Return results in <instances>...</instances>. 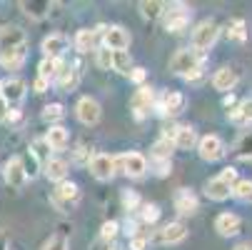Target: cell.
<instances>
[{"label":"cell","mask_w":252,"mask_h":250,"mask_svg":"<svg viewBox=\"0 0 252 250\" xmlns=\"http://www.w3.org/2000/svg\"><path fill=\"white\" fill-rule=\"evenodd\" d=\"M153 100H155L153 88H140V90L135 93V98H132V110H135V115H137V118L145 115V110H150Z\"/></svg>","instance_id":"obj_20"},{"label":"cell","mask_w":252,"mask_h":250,"mask_svg":"<svg viewBox=\"0 0 252 250\" xmlns=\"http://www.w3.org/2000/svg\"><path fill=\"white\" fill-rule=\"evenodd\" d=\"M202 68V53H197L195 48H185V50H177L170 60V70L175 75H190L192 70Z\"/></svg>","instance_id":"obj_1"},{"label":"cell","mask_w":252,"mask_h":250,"mask_svg":"<svg viewBox=\"0 0 252 250\" xmlns=\"http://www.w3.org/2000/svg\"><path fill=\"white\" fill-rule=\"evenodd\" d=\"M63 115H65V108H63L60 103H53V105H45V108H43V120L45 123H55Z\"/></svg>","instance_id":"obj_36"},{"label":"cell","mask_w":252,"mask_h":250,"mask_svg":"<svg viewBox=\"0 0 252 250\" xmlns=\"http://www.w3.org/2000/svg\"><path fill=\"white\" fill-rule=\"evenodd\" d=\"M197 143V135L190 125H177L175 133H172V145L180 148V150H192Z\"/></svg>","instance_id":"obj_17"},{"label":"cell","mask_w":252,"mask_h":250,"mask_svg":"<svg viewBox=\"0 0 252 250\" xmlns=\"http://www.w3.org/2000/svg\"><path fill=\"white\" fill-rule=\"evenodd\" d=\"M78 80H80V73H78L75 68H63L60 75H58V88L70 93V90L78 88Z\"/></svg>","instance_id":"obj_28"},{"label":"cell","mask_w":252,"mask_h":250,"mask_svg":"<svg viewBox=\"0 0 252 250\" xmlns=\"http://www.w3.org/2000/svg\"><path fill=\"white\" fill-rule=\"evenodd\" d=\"M235 155H237L240 160H250V158H252V133L240 135L237 145H235Z\"/></svg>","instance_id":"obj_32"},{"label":"cell","mask_w":252,"mask_h":250,"mask_svg":"<svg viewBox=\"0 0 252 250\" xmlns=\"http://www.w3.org/2000/svg\"><path fill=\"white\" fill-rule=\"evenodd\" d=\"M237 78H240V75H237V70H235V68H220L218 73H215V78H212V85H215V90L227 93V90L235 88Z\"/></svg>","instance_id":"obj_18"},{"label":"cell","mask_w":252,"mask_h":250,"mask_svg":"<svg viewBox=\"0 0 252 250\" xmlns=\"http://www.w3.org/2000/svg\"><path fill=\"white\" fill-rule=\"evenodd\" d=\"M197 153H200V158H202V160L215 163V160L225 158L227 148H225V143H222L218 135H205V138H200V140H197Z\"/></svg>","instance_id":"obj_3"},{"label":"cell","mask_w":252,"mask_h":250,"mask_svg":"<svg viewBox=\"0 0 252 250\" xmlns=\"http://www.w3.org/2000/svg\"><path fill=\"white\" fill-rule=\"evenodd\" d=\"M172 205H175V210L180 213V215H185V218H188V215H195L197 208H200V203H197L195 193H192V190H188V188H180V190L175 193Z\"/></svg>","instance_id":"obj_8"},{"label":"cell","mask_w":252,"mask_h":250,"mask_svg":"<svg viewBox=\"0 0 252 250\" xmlns=\"http://www.w3.org/2000/svg\"><path fill=\"white\" fill-rule=\"evenodd\" d=\"M145 248H148V238H137L135 235L130 240V250H145Z\"/></svg>","instance_id":"obj_46"},{"label":"cell","mask_w":252,"mask_h":250,"mask_svg":"<svg viewBox=\"0 0 252 250\" xmlns=\"http://www.w3.org/2000/svg\"><path fill=\"white\" fill-rule=\"evenodd\" d=\"M172 140H167V138H160L155 145H153V158L158 160V163H162V160H170V155H172Z\"/></svg>","instance_id":"obj_31"},{"label":"cell","mask_w":252,"mask_h":250,"mask_svg":"<svg viewBox=\"0 0 252 250\" xmlns=\"http://www.w3.org/2000/svg\"><path fill=\"white\" fill-rule=\"evenodd\" d=\"M215 230H218L222 238H230V235H237L240 233V218L235 213H220L215 218Z\"/></svg>","instance_id":"obj_16"},{"label":"cell","mask_w":252,"mask_h":250,"mask_svg":"<svg viewBox=\"0 0 252 250\" xmlns=\"http://www.w3.org/2000/svg\"><path fill=\"white\" fill-rule=\"evenodd\" d=\"M123 205H125V210H135V208L140 205L137 193H132V190H123Z\"/></svg>","instance_id":"obj_42"},{"label":"cell","mask_w":252,"mask_h":250,"mask_svg":"<svg viewBox=\"0 0 252 250\" xmlns=\"http://www.w3.org/2000/svg\"><path fill=\"white\" fill-rule=\"evenodd\" d=\"M120 170L127 178H142L148 173V158L140 155V153H127L120 158Z\"/></svg>","instance_id":"obj_7"},{"label":"cell","mask_w":252,"mask_h":250,"mask_svg":"<svg viewBox=\"0 0 252 250\" xmlns=\"http://www.w3.org/2000/svg\"><path fill=\"white\" fill-rule=\"evenodd\" d=\"M0 250H8V233L0 230Z\"/></svg>","instance_id":"obj_48"},{"label":"cell","mask_w":252,"mask_h":250,"mask_svg":"<svg viewBox=\"0 0 252 250\" xmlns=\"http://www.w3.org/2000/svg\"><path fill=\"white\" fill-rule=\"evenodd\" d=\"M185 108V95L183 93H165L158 103V115H177Z\"/></svg>","instance_id":"obj_11"},{"label":"cell","mask_w":252,"mask_h":250,"mask_svg":"<svg viewBox=\"0 0 252 250\" xmlns=\"http://www.w3.org/2000/svg\"><path fill=\"white\" fill-rule=\"evenodd\" d=\"M215 40H218V23L215 20H202V23L195 25V30H192V48L197 53L210 50L215 45Z\"/></svg>","instance_id":"obj_2"},{"label":"cell","mask_w":252,"mask_h":250,"mask_svg":"<svg viewBox=\"0 0 252 250\" xmlns=\"http://www.w3.org/2000/svg\"><path fill=\"white\" fill-rule=\"evenodd\" d=\"M145 78H148L145 68H132V70H130V80H132V83L142 85V83H145Z\"/></svg>","instance_id":"obj_44"},{"label":"cell","mask_w":252,"mask_h":250,"mask_svg":"<svg viewBox=\"0 0 252 250\" xmlns=\"http://www.w3.org/2000/svg\"><path fill=\"white\" fill-rule=\"evenodd\" d=\"M97 65L102 70H110L113 68V50H107V48H97Z\"/></svg>","instance_id":"obj_38"},{"label":"cell","mask_w":252,"mask_h":250,"mask_svg":"<svg viewBox=\"0 0 252 250\" xmlns=\"http://www.w3.org/2000/svg\"><path fill=\"white\" fill-rule=\"evenodd\" d=\"M67 140H70V135H67V130L63 125H50V130L45 133V143L53 150H63L67 145Z\"/></svg>","instance_id":"obj_24"},{"label":"cell","mask_w":252,"mask_h":250,"mask_svg":"<svg viewBox=\"0 0 252 250\" xmlns=\"http://www.w3.org/2000/svg\"><path fill=\"white\" fill-rule=\"evenodd\" d=\"M113 70H118V73H123V75H130L132 60H130V53L127 50H115L113 53Z\"/></svg>","instance_id":"obj_30"},{"label":"cell","mask_w":252,"mask_h":250,"mask_svg":"<svg viewBox=\"0 0 252 250\" xmlns=\"http://www.w3.org/2000/svg\"><path fill=\"white\" fill-rule=\"evenodd\" d=\"M20 163H23V170H25L28 178H35L40 173V163H38V155L35 153H28L25 158H20Z\"/></svg>","instance_id":"obj_35"},{"label":"cell","mask_w":252,"mask_h":250,"mask_svg":"<svg viewBox=\"0 0 252 250\" xmlns=\"http://www.w3.org/2000/svg\"><path fill=\"white\" fill-rule=\"evenodd\" d=\"M0 45H3V50L25 45V33L20 28H15V25L13 28H0Z\"/></svg>","instance_id":"obj_21"},{"label":"cell","mask_w":252,"mask_h":250,"mask_svg":"<svg viewBox=\"0 0 252 250\" xmlns=\"http://www.w3.org/2000/svg\"><path fill=\"white\" fill-rule=\"evenodd\" d=\"M5 115H8V103L3 100V95H0V120H5Z\"/></svg>","instance_id":"obj_47"},{"label":"cell","mask_w":252,"mask_h":250,"mask_svg":"<svg viewBox=\"0 0 252 250\" xmlns=\"http://www.w3.org/2000/svg\"><path fill=\"white\" fill-rule=\"evenodd\" d=\"M50 88V80H45V78H35V83H32V90L35 93H45Z\"/></svg>","instance_id":"obj_45"},{"label":"cell","mask_w":252,"mask_h":250,"mask_svg":"<svg viewBox=\"0 0 252 250\" xmlns=\"http://www.w3.org/2000/svg\"><path fill=\"white\" fill-rule=\"evenodd\" d=\"M100 38H102V33H100V30L83 28V30H78V35H75V48H78L80 53L97 50V43H100Z\"/></svg>","instance_id":"obj_15"},{"label":"cell","mask_w":252,"mask_h":250,"mask_svg":"<svg viewBox=\"0 0 252 250\" xmlns=\"http://www.w3.org/2000/svg\"><path fill=\"white\" fill-rule=\"evenodd\" d=\"M230 193H232V188H230L227 183H222L220 178H212V180L205 183V195H207L210 200H227Z\"/></svg>","instance_id":"obj_22"},{"label":"cell","mask_w":252,"mask_h":250,"mask_svg":"<svg viewBox=\"0 0 252 250\" xmlns=\"http://www.w3.org/2000/svg\"><path fill=\"white\" fill-rule=\"evenodd\" d=\"M232 250H252V243H240V245H235Z\"/></svg>","instance_id":"obj_50"},{"label":"cell","mask_w":252,"mask_h":250,"mask_svg":"<svg viewBox=\"0 0 252 250\" xmlns=\"http://www.w3.org/2000/svg\"><path fill=\"white\" fill-rule=\"evenodd\" d=\"M5 120H10V123H15V120H20V110H8V115H5Z\"/></svg>","instance_id":"obj_49"},{"label":"cell","mask_w":252,"mask_h":250,"mask_svg":"<svg viewBox=\"0 0 252 250\" xmlns=\"http://www.w3.org/2000/svg\"><path fill=\"white\" fill-rule=\"evenodd\" d=\"M67 45H70V40L65 38V35H60V33H53V35H48V38L43 40V53H45V58H60L65 50H67Z\"/></svg>","instance_id":"obj_14"},{"label":"cell","mask_w":252,"mask_h":250,"mask_svg":"<svg viewBox=\"0 0 252 250\" xmlns=\"http://www.w3.org/2000/svg\"><path fill=\"white\" fill-rule=\"evenodd\" d=\"M188 25H190V13H188L185 5H177L165 18V30H170V33H183Z\"/></svg>","instance_id":"obj_12"},{"label":"cell","mask_w":252,"mask_h":250,"mask_svg":"<svg viewBox=\"0 0 252 250\" xmlns=\"http://www.w3.org/2000/svg\"><path fill=\"white\" fill-rule=\"evenodd\" d=\"M227 35H230V38L232 40H245L247 38V23L242 20V18H235V20H230L227 23Z\"/></svg>","instance_id":"obj_33"},{"label":"cell","mask_w":252,"mask_h":250,"mask_svg":"<svg viewBox=\"0 0 252 250\" xmlns=\"http://www.w3.org/2000/svg\"><path fill=\"white\" fill-rule=\"evenodd\" d=\"M107 250H118V248H115V245H110V248H107Z\"/></svg>","instance_id":"obj_51"},{"label":"cell","mask_w":252,"mask_h":250,"mask_svg":"<svg viewBox=\"0 0 252 250\" xmlns=\"http://www.w3.org/2000/svg\"><path fill=\"white\" fill-rule=\"evenodd\" d=\"M25 80H20V78H8V80H3L0 83V95H3V100L10 105V103H20L23 98H25Z\"/></svg>","instance_id":"obj_9"},{"label":"cell","mask_w":252,"mask_h":250,"mask_svg":"<svg viewBox=\"0 0 252 250\" xmlns=\"http://www.w3.org/2000/svg\"><path fill=\"white\" fill-rule=\"evenodd\" d=\"M45 175L50 178L53 183H63L65 180V175H67V163L60 160V158H53L45 163Z\"/></svg>","instance_id":"obj_27"},{"label":"cell","mask_w":252,"mask_h":250,"mask_svg":"<svg viewBox=\"0 0 252 250\" xmlns=\"http://www.w3.org/2000/svg\"><path fill=\"white\" fill-rule=\"evenodd\" d=\"M232 195L237 200H252V180L250 178H245V180H237L232 185Z\"/></svg>","instance_id":"obj_34"},{"label":"cell","mask_w":252,"mask_h":250,"mask_svg":"<svg viewBox=\"0 0 252 250\" xmlns=\"http://www.w3.org/2000/svg\"><path fill=\"white\" fill-rule=\"evenodd\" d=\"M3 173H5V183H8L10 188H15V190H20V188L25 185V180H28V175H25V170H23L20 158L8 160V165H5Z\"/></svg>","instance_id":"obj_13"},{"label":"cell","mask_w":252,"mask_h":250,"mask_svg":"<svg viewBox=\"0 0 252 250\" xmlns=\"http://www.w3.org/2000/svg\"><path fill=\"white\" fill-rule=\"evenodd\" d=\"M43 250H67V238H65V235H53V238L43 245Z\"/></svg>","instance_id":"obj_40"},{"label":"cell","mask_w":252,"mask_h":250,"mask_svg":"<svg viewBox=\"0 0 252 250\" xmlns=\"http://www.w3.org/2000/svg\"><path fill=\"white\" fill-rule=\"evenodd\" d=\"M102 43L107 50H125L130 45V33L120 25H110V28H102Z\"/></svg>","instance_id":"obj_4"},{"label":"cell","mask_w":252,"mask_h":250,"mask_svg":"<svg viewBox=\"0 0 252 250\" xmlns=\"http://www.w3.org/2000/svg\"><path fill=\"white\" fill-rule=\"evenodd\" d=\"M118 230H120V225H118L115 220L102 223V228H100V240H113V238L118 235Z\"/></svg>","instance_id":"obj_39"},{"label":"cell","mask_w":252,"mask_h":250,"mask_svg":"<svg viewBox=\"0 0 252 250\" xmlns=\"http://www.w3.org/2000/svg\"><path fill=\"white\" fill-rule=\"evenodd\" d=\"M75 115L83 125H95L100 120V103L95 98H80L75 105Z\"/></svg>","instance_id":"obj_6"},{"label":"cell","mask_w":252,"mask_h":250,"mask_svg":"<svg viewBox=\"0 0 252 250\" xmlns=\"http://www.w3.org/2000/svg\"><path fill=\"white\" fill-rule=\"evenodd\" d=\"M20 5H23L25 13L32 15V18H43V10H40V8H50V3H20Z\"/></svg>","instance_id":"obj_41"},{"label":"cell","mask_w":252,"mask_h":250,"mask_svg":"<svg viewBox=\"0 0 252 250\" xmlns=\"http://www.w3.org/2000/svg\"><path fill=\"white\" fill-rule=\"evenodd\" d=\"M115 158L105 155V153H97L90 158V173L97 178V180H113L115 178Z\"/></svg>","instance_id":"obj_5"},{"label":"cell","mask_w":252,"mask_h":250,"mask_svg":"<svg viewBox=\"0 0 252 250\" xmlns=\"http://www.w3.org/2000/svg\"><path fill=\"white\" fill-rule=\"evenodd\" d=\"M188 238V228L183 223H167L162 230H158L155 240L162 245H175V243H183Z\"/></svg>","instance_id":"obj_10"},{"label":"cell","mask_w":252,"mask_h":250,"mask_svg":"<svg viewBox=\"0 0 252 250\" xmlns=\"http://www.w3.org/2000/svg\"><path fill=\"white\" fill-rule=\"evenodd\" d=\"M165 3H158V0H142L140 3V13L142 18H148V20H158L162 13H165Z\"/></svg>","instance_id":"obj_29"},{"label":"cell","mask_w":252,"mask_h":250,"mask_svg":"<svg viewBox=\"0 0 252 250\" xmlns=\"http://www.w3.org/2000/svg\"><path fill=\"white\" fill-rule=\"evenodd\" d=\"M23 63H25V45H20V48H5L3 53H0V65L8 68V70H18Z\"/></svg>","instance_id":"obj_19"},{"label":"cell","mask_w":252,"mask_h":250,"mask_svg":"<svg viewBox=\"0 0 252 250\" xmlns=\"http://www.w3.org/2000/svg\"><path fill=\"white\" fill-rule=\"evenodd\" d=\"M218 178H220L222 183H227V185L232 188V185L237 183V170H235V168H225V170H222V173H220Z\"/></svg>","instance_id":"obj_43"},{"label":"cell","mask_w":252,"mask_h":250,"mask_svg":"<svg viewBox=\"0 0 252 250\" xmlns=\"http://www.w3.org/2000/svg\"><path fill=\"white\" fill-rule=\"evenodd\" d=\"M227 118H230L232 123H237V125L252 123V100H242L237 108H232V110L227 113Z\"/></svg>","instance_id":"obj_26"},{"label":"cell","mask_w":252,"mask_h":250,"mask_svg":"<svg viewBox=\"0 0 252 250\" xmlns=\"http://www.w3.org/2000/svg\"><path fill=\"white\" fill-rule=\"evenodd\" d=\"M80 198V190H78V185L75 183H67V180H63V183H58V188H55V203H75Z\"/></svg>","instance_id":"obj_25"},{"label":"cell","mask_w":252,"mask_h":250,"mask_svg":"<svg viewBox=\"0 0 252 250\" xmlns=\"http://www.w3.org/2000/svg\"><path fill=\"white\" fill-rule=\"evenodd\" d=\"M140 218H142V223H155L160 218V208L158 205H142Z\"/></svg>","instance_id":"obj_37"},{"label":"cell","mask_w":252,"mask_h":250,"mask_svg":"<svg viewBox=\"0 0 252 250\" xmlns=\"http://www.w3.org/2000/svg\"><path fill=\"white\" fill-rule=\"evenodd\" d=\"M63 60L60 58H43L40 65H38V78H45V80H55L63 70Z\"/></svg>","instance_id":"obj_23"}]
</instances>
